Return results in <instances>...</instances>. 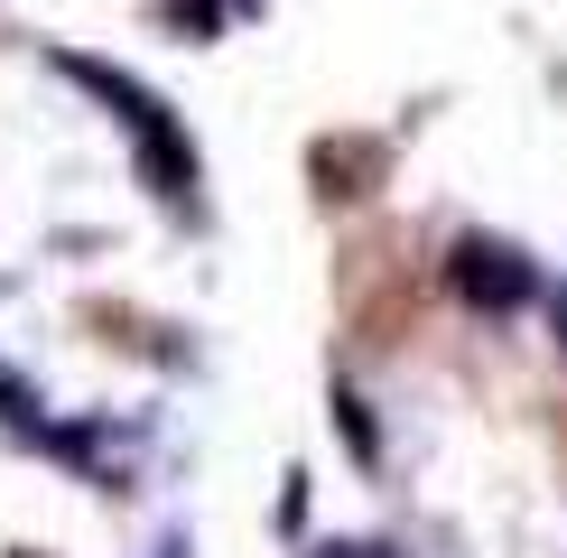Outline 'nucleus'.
<instances>
[{
  "label": "nucleus",
  "mask_w": 567,
  "mask_h": 558,
  "mask_svg": "<svg viewBox=\"0 0 567 558\" xmlns=\"http://www.w3.org/2000/svg\"><path fill=\"white\" fill-rule=\"evenodd\" d=\"M558 326H567V308H558Z\"/></svg>",
  "instance_id": "5"
},
{
  "label": "nucleus",
  "mask_w": 567,
  "mask_h": 558,
  "mask_svg": "<svg viewBox=\"0 0 567 558\" xmlns=\"http://www.w3.org/2000/svg\"><path fill=\"white\" fill-rule=\"evenodd\" d=\"M400 279H410V270H400V251H391V242H372L363 261L344 270V289L363 298V326H372V344H400V326H410V308H400Z\"/></svg>",
  "instance_id": "1"
},
{
  "label": "nucleus",
  "mask_w": 567,
  "mask_h": 558,
  "mask_svg": "<svg viewBox=\"0 0 567 558\" xmlns=\"http://www.w3.org/2000/svg\"><path fill=\"white\" fill-rule=\"evenodd\" d=\"M317 177H326V196H363V177H382V149H344V140H326L317 149Z\"/></svg>",
  "instance_id": "3"
},
{
  "label": "nucleus",
  "mask_w": 567,
  "mask_h": 558,
  "mask_svg": "<svg viewBox=\"0 0 567 558\" xmlns=\"http://www.w3.org/2000/svg\"><path fill=\"white\" fill-rule=\"evenodd\" d=\"M456 289L475 298V308H512V298H530V270L512 261V251H493V242H465L456 251Z\"/></svg>",
  "instance_id": "2"
},
{
  "label": "nucleus",
  "mask_w": 567,
  "mask_h": 558,
  "mask_svg": "<svg viewBox=\"0 0 567 558\" xmlns=\"http://www.w3.org/2000/svg\"><path fill=\"white\" fill-rule=\"evenodd\" d=\"M344 447H353V456H372V418H363V401H344Z\"/></svg>",
  "instance_id": "4"
}]
</instances>
